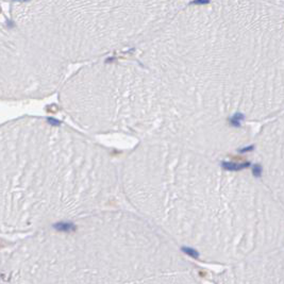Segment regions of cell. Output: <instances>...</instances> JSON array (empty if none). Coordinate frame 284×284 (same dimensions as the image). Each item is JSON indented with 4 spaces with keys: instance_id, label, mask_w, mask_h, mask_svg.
Returning a JSON list of instances; mask_svg holds the SVG:
<instances>
[{
    "instance_id": "obj_1",
    "label": "cell",
    "mask_w": 284,
    "mask_h": 284,
    "mask_svg": "<svg viewBox=\"0 0 284 284\" xmlns=\"http://www.w3.org/2000/svg\"><path fill=\"white\" fill-rule=\"evenodd\" d=\"M56 230L60 236L33 248L31 284H203L183 252L132 222H60Z\"/></svg>"
},
{
    "instance_id": "obj_4",
    "label": "cell",
    "mask_w": 284,
    "mask_h": 284,
    "mask_svg": "<svg viewBox=\"0 0 284 284\" xmlns=\"http://www.w3.org/2000/svg\"><path fill=\"white\" fill-rule=\"evenodd\" d=\"M241 117H243V116H241V114H237L236 116H234V117H233L232 124L234 125V126H239V121H241Z\"/></svg>"
},
{
    "instance_id": "obj_3",
    "label": "cell",
    "mask_w": 284,
    "mask_h": 284,
    "mask_svg": "<svg viewBox=\"0 0 284 284\" xmlns=\"http://www.w3.org/2000/svg\"><path fill=\"white\" fill-rule=\"evenodd\" d=\"M249 164H245V165H235V164H232V163H226V164H224V167H226L227 169H229V170H238V169L241 168H245V167H247Z\"/></svg>"
},
{
    "instance_id": "obj_2",
    "label": "cell",
    "mask_w": 284,
    "mask_h": 284,
    "mask_svg": "<svg viewBox=\"0 0 284 284\" xmlns=\"http://www.w3.org/2000/svg\"><path fill=\"white\" fill-rule=\"evenodd\" d=\"M213 284H283L281 248L253 254L224 266L211 277Z\"/></svg>"
}]
</instances>
